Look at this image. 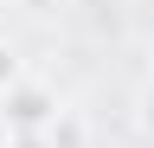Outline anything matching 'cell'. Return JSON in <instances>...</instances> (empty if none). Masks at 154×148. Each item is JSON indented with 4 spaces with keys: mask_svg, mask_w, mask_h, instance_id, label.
<instances>
[{
    "mask_svg": "<svg viewBox=\"0 0 154 148\" xmlns=\"http://www.w3.org/2000/svg\"><path fill=\"white\" fill-rule=\"evenodd\" d=\"M0 122L19 129V135L51 129V122H58V90H51V84H38V77H26L19 90H7V97H0Z\"/></svg>",
    "mask_w": 154,
    "mask_h": 148,
    "instance_id": "1",
    "label": "cell"
},
{
    "mask_svg": "<svg viewBox=\"0 0 154 148\" xmlns=\"http://www.w3.org/2000/svg\"><path fill=\"white\" fill-rule=\"evenodd\" d=\"M19 84H26V65H19V52L0 39V97H7V90H19Z\"/></svg>",
    "mask_w": 154,
    "mask_h": 148,
    "instance_id": "2",
    "label": "cell"
},
{
    "mask_svg": "<svg viewBox=\"0 0 154 148\" xmlns=\"http://www.w3.org/2000/svg\"><path fill=\"white\" fill-rule=\"evenodd\" d=\"M148 77H154V52H148Z\"/></svg>",
    "mask_w": 154,
    "mask_h": 148,
    "instance_id": "3",
    "label": "cell"
}]
</instances>
